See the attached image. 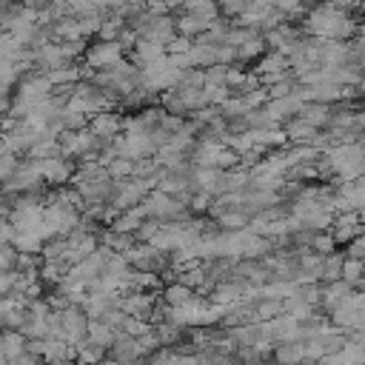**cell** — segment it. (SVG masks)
I'll return each instance as SVG.
<instances>
[{"instance_id": "10", "label": "cell", "mask_w": 365, "mask_h": 365, "mask_svg": "<svg viewBox=\"0 0 365 365\" xmlns=\"http://www.w3.org/2000/svg\"><path fill=\"white\" fill-rule=\"evenodd\" d=\"M197 297H200L197 291H192L189 285H182V283H171V285H165L163 294H160V300H163L168 308H186V305H192Z\"/></svg>"}, {"instance_id": "9", "label": "cell", "mask_w": 365, "mask_h": 365, "mask_svg": "<svg viewBox=\"0 0 365 365\" xmlns=\"http://www.w3.org/2000/svg\"><path fill=\"white\" fill-rule=\"evenodd\" d=\"M300 120H305L308 126H314L317 131L322 129H328L331 126V117H334V106H322V103H303V109H300V114H297Z\"/></svg>"}, {"instance_id": "30", "label": "cell", "mask_w": 365, "mask_h": 365, "mask_svg": "<svg viewBox=\"0 0 365 365\" xmlns=\"http://www.w3.org/2000/svg\"><path fill=\"white\" fill-rule=\"evenodd\" d=\"M359 97L365 100V77H362V83H359Z\"/></svg>"}, {"instance_id": "20", "label": "cell", "mask_w": 365, "mask_h": 365, "mask_svg": "<svg viewBox=\"0 0 365 365\" xmlns=\"http://www.w3.org/2000/svg\"><path fill=\"white\" fill-rule=\"evenodd\" d=\"M12 246H15L18 254H43V246H46V243H43L38 234H18Z\"/></svg>"}, {"instance_id": "5", "label": "cell", "mask_w": 365, "mask_h": 365, "mask_svg": "<svg viewBox=\"0 0 365 365\" xmlns=\"http://www.w3.org/2000/svg\"><path fill=\"white\" fill-rule=\"evenodd\" d=\"M123 123H126V114H123L120 109H111V111H103V114L92 117V120H89V129H92L106 146H111V143L123 134Z\"/></svg>"}, {"instance_id": "6", "label": "cell", "mask_w": 365, "mask_h": 365, "mask_svg": "<svg viewBox=\"0 0 365 365\" xmlns=\"http://www.w3.org/2000/svg\"><path fill=\"white\" fill-rule=\"evenodd\" d=\"M328 234L334 237V243H337V246H351L356 237H362V234H365V226H362L359 212L337 214V217H334V226H331V231H328Z\"/></svg>"}, {"instance_id": "26", "label": "cell", "mask_w": 365, "mask_h": 365, "mask_svg": "<svg viewBox=\"0 0 365 365\" xmlns=\"http://www.w3.org/2000/svg\"><path fill=\"white\" fill-rule=\"evenodd\" d=\"M160 231H163V223H157V220H143V226H140V231H137L134 237H137L140 246H151Z\"/></svg>"}, {"instance_id": "25", "label": "cell", "mask_w": 365, "mask_h": 365, "mask_svg": "<svg viewBox=\"0 0 365 365\" xmlns=\"http://www.w3.org/2000/svg\"><path fill=\"white\" fill-rule=\"evenodd\" d=\"M154 325L148 322V320H140V317H126V322H123V334H129V337H134V339H140V337H146L148 331H151Z\"/></svg>"}, {"instance_id": "28", "label": "cell", "mask_w": 365, "mask_h": 365, "mask_svg": "<svg viewBox=\"0 0 365 365\" xmlns=\"http://www.w3.org/2000/svg\"><path fill=\"white\" fill-rule=\"evenodd\" d=\"M18 280H21V274H18V271H0V300H6V297H12V294H15Z\"/></svg>"}, {"instance_id": "29", "label": "cell", "mask_w": 365, "mask_h": 365, "mask_svg": "<svg viewBox=\"0 0 365 365\" xmlns=\"http://www.w3.org/2000/svg\"><path fill=\"white\" fill-rule=\"evenodd\" d=\"M9 6H12V4H0V23H4V18H6V12H9Z\"/></svg>"}, {"instance_id": "16", "label": "cell", "mask_w": 365, "mask_h": 365, "mask_svg": "<svg viewBox=\"0 0 365 365\" xmlns=\"http://www.w3.org/2000/svg\"><path fill=\"white\" fill-rule=\"evenodd\" d=\"M75 351H77V365H100L106 356H109V351H103L100 345H94L89 337L80 342V345H75Z\"/></svg>"}, {"instance_id": "21", "label": "cell", "mask_w": 365, "mask_h": 365, "mask_svg": "<svg viewBox=\"0 0 365 365\" xmlns=\"http://www.w3.org/2000/svg\"><path fill=\"white\" fill-rule=\"evenodd\" d=\"M66 251H69V240L66 237H55V240H49L43 246V260L46 263H63Z\"/></svg>"}, {"instance_id": "23", "label": "cell", "mask_w": 365, "mask_h": 365, "mask_svg": "<svg viewBox=\"0 0 365 365\" xmlns=\"http://www.w3.org/2000/svg\"><path fill=\"white\" fill-rule=\"evenodd\" d=\"M294 89H297V80L288 75V77H283V80L268 86V100H285V97L294 94Z\"/></svg>"}, {"instance_id": "17", "label": "cell", "mask_w": 365, "mask_h": 365, "mask_svg": "<svg viewBox=\"0 0 365 365\" xmlns=\"http://www.w3.org/2000/svg\"><path fill=\"white\" fill-rule=\"evenodd\" d=\"M143 214H140V209H131V212H123L109 229L114 231V234H137L140 231V226H143Z\"/></svg>"}, {"instance_id": "22", "label": "cell", "mask_w": 365, "mask_h": 365, "mask_svg": "<svg viewBox=\"0 0 365 365\" xmlns=\"http://www.w3.org/2000/svg\"><path fill=\"white\" fill-rule=\"evenodd\" d=\"M21 163H23V157H18V154H0V186H4L6 180H12L15 174H18V168H21Z\"/></svg>"}, {"instance_id": "14", "label": "cell", "mask_w": 365, "mask_h": 365, "mask_svg": "<svg viewBox=\"0 0 365 365\" xmlns=\"http://www.w3.org/2000/svg\"><path fill=\"white\" fill-rule=\"evenodd\" d=\"M342 263H345V254L342 251H334L322 260V274H320V285H328V283H339L342 280Z\"/></svg>"}, {"instance_id": "8", "label": "cell", "mask_w": 365, "mask_h": 365, "mask_svg": "<svg viewBox=\"0 0 365 365\" xmlns=\"http://www.w3.org/2000/svg\"><path fill=\"white\" fill-rule=\"evenodd\" d=\"M271 365H305V342H280V345H274Z\"/></svg>"}, {"instance_id": "24", "label": "cell", "mask_w": 365, "mask_h": 365, "mask_svg": "<svg viewBox=\"0 0 365 365\" xmlns=\"http://www.w3.org/2000/svg\"><path fill=\"white\" fill-rule=\"evenodd\" d=\"M60 123H63V131H83V129H89V117L80 114V111H72V109H63Z\"/></svg>"}, {"instance_id": "11", "label": "cell", "mask_w": 365, "mask_h": 365, "mask_svg": "<svg viewBox=\"0 0 365 365\" xmlns=\"http://www.w3.org/2000/svg\"><path fill=\"white\" fill-rule=\"evenodd\" d=\"M283 131H285V137H288V146H311V143L320 137V131H317L314 126H308L305 120H300V117H294L291 123H285Z\"/></svg>"}, {"instance_id": "19", "label": "cell", "mask_w": 365, "mask_h": 365, "mask_svg": "<svg viewBox=\"0 0 365 365\" xmlns=\"http://www.w3.org/2000/svg\"><path fill=\"white\" fill-rule=\"evenodd\" d=\"M106 171H109L111 180H131L137 174V163L134 160H126V157H117V160L109 163Z\"/></svg>"}, {"instance_id": "12", "label": "cell", "mask_w": 365, "mask_h": 365, "mask_svg": "<svg viewBox=\"0 0 365 365\" xmlns=\"http://www.w3.org/2000/svg\"><path fill=\"white\" fill-rule=\"evenodd\" d=\"M26 342H29V339H26L21 331H0V348H4V354H6L12 362L26 354Z\"/></svg>"}, {"instance_id": "15", "label": "cell", "mask_w": 365, "mask_h": 365, "mask_svg": "<svg viewBox=\"0 0 365 365\" xmlns=\"http://www.w3.org/2000/svg\"><path fill=\"white\" fill-rule=\"evenodd\" d=\"M117 334H120V331L109 328L106 322H100V320H89V339H92L94 345H100L103 351H109V348L114 345Z\"/></svg>"}, {"instance_id": "2", "label": "cell", "mask_w": 365, "mask_h": 365, "mask_svg": "<svg viewBox=\"0 0 365 365\" xmlns=\"http://www.w3.org/2000/svg\"><path fill=\"white\" fill-rule=\"evenodd\" d=\"M157 303H160V294H146V291H123L117 297V308L126 317H140V320H151V311Z\"/></svg>"}, {"instance_id": "1", "label": "cell", "mask_w": 365, "mask_h": 365, "mask_svg": "<svg viewBox=\"0 0 365 365\" xmlns=\"http://www.w3.org/2000/svg\"><path fill=\"white\" fill-rule=\"evenodd\" d=\"M120 60H126V52H123V46L120 43H94V46H89V52H86V58H83V63L92 69V72H106V69H114Z\"/></svg>"}, {"instance_id": "31", "label": "cell", "mask_w": 365, "mask_h": 365, "mask_svg": "<svg viewBox=\"0 0 365 365\" xmlns=\"http://www.w3.org/2000/svg\"><path fill=\"white\" fill-rule=\"evenodd\" d=\"M100 365H120V362H114V359H109V356H106V359H103Z\"/></svg>"}, {"instance_id": "3", "label": "cell", "mask_w": 365, "mask_h": 365, "mask_svg": "<svg viewBox=\"0 0 365 365\" xmlns=\"http://www.w3.org/2000/svg\"><path fill=\"white\" fill-rule=\"evenodd\" d=\"M52 94H55L52 80H49L46 75H38V72L26 75V77L18 83V89H15V97L23 100V103H40V100H49Z\"/></svg>"}, {"instance_id": "13", "label": "cell", "mask_w": 365, "mask_h": 365, "mask_svg": "<svg viewBox=\"0 0 365 365\" xmlns=\"http://www.w3.org/2000/svg\"><path fill=\"white\" fill-rule=\"evenodd\" d=\"M214 223H217L220 231H246V229L251 226V217H249L243 209H231V212L220 214Z\"/></svg>"}, {"instance_id": "7", "label": "cell", "mask_w": 365, "mask_h": 365, "mask_svg": "<svg viewBox=\"0 0 365 365\" xmlns=\"http://www.w3.org/2000/svg\"><path fill=\"white\" fill-rule=\"evenodd\" d=\"M109 359L120 362V365H140V362L148 359V354L140 348V342L134 337H129V334L120 331L117 339H114V345L109 348Z\"/></svg>"}, {"instance_id": "4", "label": "cell", "mask_w": 365, "mask_h": 365, "mask_svg": "<svg viewBox=\"0 0 365 365\" xmlns=\"http://www.w3.org/2000/svg\"><path fill=\"white\" fill-rule=\"evenodd\" d=\"M60 320H63V342L80 345L89 337V317L80 305H69L66 311H60Z\"/></svg>"}, {"instance_id": "27", "label": "cell", "mask_w": 365, "mask_h": 365, "mask_svg": "<svg viewBox=\"0 0 365 365\" xmlns=\"http://www.w3.org/2000/svg\"><path fill=\"white\" fill-rule=\"evenodd\" d=\"M311 251H317L320 257H328V254H334L337 251V243H334V237L325 231V234H314V240H311Z\"/></svg>"}, {"instance_id": "18", "label": "cell", "mask_w": 365, "mask_h": 365, "mask_svg": "<svg viewBox=\"0 0 365 365\" xmlns=\"http://www.w3.org/2000/svg\"><path fill=\"white\" fill-rule=\"evenodd\" d=\"M342 283L359 288L365 285V260H354L345 254V263H342Z\"/></svg>"}]
</instances>
